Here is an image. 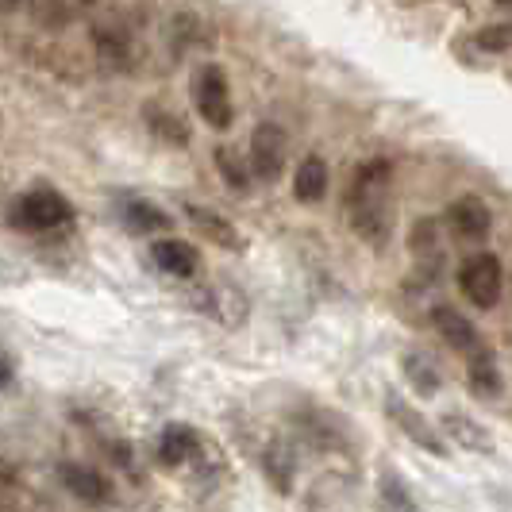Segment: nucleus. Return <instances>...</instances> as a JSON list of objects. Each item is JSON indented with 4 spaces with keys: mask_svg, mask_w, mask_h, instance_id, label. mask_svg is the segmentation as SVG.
<instances>
[{
    "mask_svg": "<svg viewBox=\"0 0 512 512\" xmlns=\"http://www.w3.org/2000/svg\"><path fill=\"white\" fill-rule=\"evenodd\" d=\"M474 43L482 47V51L497 54V51H509L512 47V20H501V24H486L478 35H474Z\"/></svg>",
    "mask_w": 512,
    "mask_h": 512,
    "instance_id": "6ab92c4d",
    "label": "nucleus"
},
{
    "mask_svg": "<svg viewBox=\"0 0 512 512\" xmlns=\"http://www.w3.org/2000/svg\"><path fill=\"white\" fill-rule=\"evenodd\" d=\"M443 424H447V432L459 439L462 447L482 451V455H486V451H493V439H489L486 432H482V424H474L470 416H462V412H447V416H443Z\"/></svg>",
    "mask_w": 512,
    "mask_h": 512,
    "instance_id": "dca6fc26",
    "label": "nucleus"
},
{
    "mask_svg": "<svg viewBox=\"0 0 512 512\" xmlns=\"http://www.w3.org/2000/svg\"><path fill=\"white\" fill-rule=\"evenodd\" d=\"M389 181H393V166L385 158H374L355 170L351 181V228L359 231L366 243H385L393 231V212H389Z\"/></svg>",
    "mask_w": 512,
    "mask_h": 512,
    "instance_id": "f257e3e1",
    "label": "nucleus"
},
{
    "mask_svg": "<svg viewBox=\"0 0 512 512\" xmlns=\"http://www.w3.org/2000/svg\"><path fill=\"white\" fill-rule=\"evenodd\" d=\"M405 374H409L420 393H436L439 389V374L432 370V362H424L420 355H409L405 359Z\"/></svg>",
    "mask_w": 512,
    "mask_h": 512,
    "instance_id": "aec40b11",
    "label": "nucleus"
},
{
    "mask_svg": "<svg viewBox=\"0 0 512 512\" xmlns=\"http://www.w3.org/2000/svg\"><path fill=\"white\" fill-rule=\"evenodd\" d=\"M385 412H389V416L397 420V428H401V432H405V436H409L412 443H416V447L432 451L436 459H443V455H447V443L439 439L436 428H432V424H428V420H424L420 412L412 409L409 401H401V397H393V393H389V401H385Z\"/></svg>",
    "mask_w": 512,
    "mask_h": 512,
    "instance_id": "423d86ee",
    "label": "nucleus"
},
{
    "mask_svg": "<svg viewBox=\"0 0 512 512\" xmlns=\"http://www.w3.org/2000/svg\"><path fill=\"white\" fill-rule=\"evenodd\" d=\"M147 120H151V128L166 131L174 143H185V139H189V131L178 124V116H166V112H147Z\"/></svg>",
    "mask_w": 512,
    "mask_h": 512,
    "instance_id": "412c9836",
    "label": "nucleus"
},
{
    "mask_svg": "<svg viewBox=\"0 0 512 512\" xmlns=\"http://www.w3.org/2000/svg\"><path fill=\"white\" fill-rule=\"evenodd\" d=\"M466 382H470L474 393H482V397H501L505 382H501V370H497L493 351H482L478 359H470V366H466Z\"/></svg>",
    "mask_w": 512,
    "mask_h": 512,
    "instance_id": "2eb2a0df",
    "label": "nucleus"
},
{
    "mask_svg": "<svg viewBox=\"0 0 512 512\" xmlns=\"http://www.w3.org/2000/svg\"><path fill=\"white\" fill-rule=\"evenodd\" d=\"M93 39H97V54H101V62L108 70H124L128 74L135 66V47H131V35L124 27L104 24L93 31Z\"/></svg>",
    "mask_w": 512,
    "mask_h": 512,
    "instance_id": "9b49d317",
    "label": "nucleus"
},
{
    "mask_svg": "<svg viewBox=\"0 0 512 512\" xmlns=\"http://www.w3.org/2000/svg\"><path fill=\"white\" fill-rule=\"evenodd\" d=\"M8 220L20 231H51L74 220V205L54 189H35V193H24L20 201H12Z\"/></svg>",
    "mask_w": 512,
    "mask_h": 512,
    "instance_id": "f03ea898",
    "label": "nucleus"
},
{
    "mask_svg": "<svg viewBox=\"0 0 512 512\" xmlns=\"http://www.w3.org/2000/svg\"><path fill=\"white\" fill-rule=\"evenodd\" d=\"M216 166H220V174H224V181H228L231 189H247L251 185V174H247L243 158L231 151V147H216Z\"/></svg>",
    "mask_w": 512,
    "mask_h": 512,
    "instance_id": "a211bd4d",
    "label": "nucleus"
},
{
    "mask_svg": "<svg viewBox=\"0 0 512 512\" xmlns=\"http://www.w3.org/2000/svg\"><path fill=\"white\" fill-rule=\"evenodd\" d=\"M447 224H451V231H455L459 239L478 243V239H486L489 235L493 216H489V208H486L482 197H459L455 205L447 208Z\"/></svg>",
    "mask_w": 512,
    "mask_h": 512,
    "instance_id": "1a4fd4ad",
    "label": "nucleus"
},
{
    "mask_svg": "<svg viewBox=\"0 0 512 512\" xmlns=\"http://www.w3.org/2000/svg\"><path fill=\"white\" fill-rule=\"evenodd\" d=\"M151 258L162 274H174V278H193L197 266H201V255L189 243H181V239H158V243H151Z\"/></svg>",
    "mask_w": 512,
    "mask_h": 512,
    "instance_id": "9d476101",
    "label": "nucleus"
},
{
    "mask_svg": "<svg viewBox=\"0 0 512 512\" xmlns=\"http://www.w3.org/2000/svg\"><path fill=\"white\" fill-rule=\"evenodd\" d=\"M124 220H128V228H131V231H143V235H151V231H166V228H170V216H166L162 208L143 205V201H135V205L124 208Z\"/></svg>",
    "mask_w": 512,
    "mask_h": 512,
    "instance_id": "f3484780",
    "label": "nucleus"
},
{
    "mask_svg": "<svg viewBox=\"0 0 512 512\" xmlns=\"http://www.w3.org/2000/svg\"><path fill=\"white\" fill-rule=\"evenodd\" d=\"M285 154H289V139L278 124H258L255 139H251V166L262 181H274L285 170Z\"/></svg>",
    "mask_w": 512,
    "mask_h": 512,
    "instance_id": "39448f33",
    "label": "nucleus"
},
{
    "mask_svg": "<svg viewBox=\"0 0 512 512\" xmlns=\"http://www.w3.org/2000/svg\"><path fill=\"white\" fill-rule=\"evenodd\" d=\"M8 382H12V359L0 351V389H4Z\"/></svg>",
    "mask_w": 512,
    "mask_h": 512,
    "instance_id": "5701e85b",
    "label": "nucleus"
},
{
    "mask_svg": "<svg viewBox=\"0 0 512 512\" xmlns=\"http://www.w3.org/2000/svg\"><path fill=\"white\" fill-rule=\"evenodd\" d=\"M436 328H439V335L447 339V347H455V351L466 355V359H478L482 351H489L486 343H482V335H478V328L462 316L459 308L439 305L436 308Z\"/></svg>",
    "mask_w": 512,
    "mask_h": 512,
    "instance_id": "0eeeda50",
    "label": "nucleus"
},
{
    "mask_svg": "<svg viewBox=\"0 0 512 512\" xmlns=\"http://www.w3.org/2000/svg\"><path fill=\"white\" fill-rule=\"evenodd\" d=\"M293 197L297 201H305V205H316V201H324L328 197V166H324V158H305L301 166H297V178H293Z\"/></svg>",
    "mask_w": 512,
    "mask_h": 512,
    "instance_id": "ddd939ff",
    "label": "nucleus"
},
{
    "mask_svg": "<svg viewBox=\"0 0 512 512\" xmlns=\"http://www.w3.org/2000/svg\"><path fill=\"white\" fill-rule=\"evenodd\" d=\"M185 216H189V224L201 231L205 239H212L216 247H224V251H243V239H239V231L231 228L228 220H220L216 212H208V208H197V205H185Z\"/></svg>",
    "mask_w": 512,
    "mask_h": 512,
    "instance_id": "f8f14e48",
    "label": "nucleus"
},
{
    "mask_svg": "<svg viewBox=\"0 0 512 512\" xmlns=\"http://www.w3.org/2000/svg\"><path fill=\"white\" fill-rule=\"evenodd\" d=\"M197 451H201V439H197V432L189 424H170L162 432V439H158V455H162L166 466H181V462L193 459Z\"/></svg>",
    "mask_w": 512,
    "mask_h": 512,
    "instance_id": "4468645a",
    "label": "nucleus"
},
{
    "mask_svg": "<svg viewBox=\"0 0 512 512\" xmlns=\"http://www.w3.org/2000/svg\"><path fill=\"white\" fill-rule=\"evenodd\" d=\"M81 8H74V4H39L35 8V16H47V20H54V24H66V20H74Z\"/></svg>",
    "mask_w": 512,
    "mask_h": 512,
    "instance_id": "4be33fe9",
    "label": "nucleus"
},
{
    "mask_svg": "<svg viewBox=\"0 0 512 512\" xmlns=\"http://www.w3.org/2000/svg\"><path fill=\"white\" fill-rule=\"evenodd\" d=\"M0 482H16V470L8 462H0Z\"/></svg>",
    "mask_w": 512,
    "mask_h": 512,
    "instance_id": "b1692460",
    "label": "nucleus"
},
{
    "mask_svg": "<svg viewBox=\"0 0 512 512\" xmlns=\"http://www.w3.org/2000/svg\"><path fill=\"white\" fill-rule=\"evenodd\" d=\"M193 101H197V112L208 128L228 131L231 120H235V108H231V89L228 77L220 66H201L197 77H193Z\"/></svg>",
    "mask_w": 512,
    "mask_h": 512,
    "instance_id": "20e7f679",
    "label": "nucleus"
},
{
    "mask_svg": "<svg viewBox=\"0 0 512 512\" xmlns=\"http://www.w3.org/2000/svg\"><path fill=\"white\" fill-rule=\"evenodd\" d=\"M58 478H62V486L74 493L77 501H85V505H108L112 501V482L97 474V470H89V466H77V462H62L58 466Z\"/></svg>",
    "mask_w": 512,
    "mask_h": 512,
    "instance_id": "6e6552de",
    "label": "nucleus"
},
{
    "mask_svg": "<svg viewBox=\"0 0 512 512\" xmlns=\"http://www.w3.org/2000/svg\"><path fill=\"white\" fill-rule=\"evenodd\" d=\"M459 289L470 305L493 308L501 301V289H505V270H501V258L478 251L459 266Z\"/></svg>",
    "mask_w": 512,
    "mask_h": 512,
    "instance_id": "7ed1b4c3",
    "label": "nucleus"
}]
</instances>
